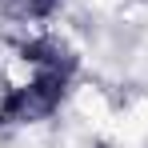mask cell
<instances>
[{"instance_id": "obj_1", "label": "cell", "mask_w": 148, "mask_h": 148, "mask_svg": "<svg viewBox=\"0 0 148 148\" xmlns=\"http://www.w3.org/2000/svg\"><path fill=\"white\" fill-rule=\"evenodd\" d=\"M68 56L56 44H28L20 52L16 76L0 80V120H36L64 96Z\"/></svg>"}, {"instance_id": "obj_2", "label": "cell", "mask_w": 148, "mask_h": 148, "mask_svg": "<svg viewBox=\"0 0 148 148\" xmlns=\"http://www.w3.org/2000/svg\"><path fill=\"white\" fill-rule=\"evenodd\" d=\"M56 0H20V8H28V12H48Z\"/></svg>"}]
</instances>
